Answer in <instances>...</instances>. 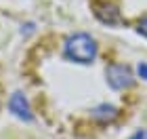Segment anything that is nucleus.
Segmentation results:
<instances>
[{
  "label": "nucleus",
  "instance_id": "20e7f679",
  "mask_svg": "<svg viewBox=\"0 0 147 139\" xmlns=\"http://www.w3.org/2000/svg\"><path fill=\"white\" fill-rule=\"evenodd\" d=\"M95 13H97V17L107 25L120 23V11H118V6L111 4V2H99L95 6Z\"/></svg>",
  "mask_w": 147,
  "mask_h": 139
},
{
  "label": "nucleus",
  "instance_id": "0eeeda50",
  "mask_svg": "<svg viewBox=\"0 0 147 139\" xmlns=\"http://www.w3.org/2000/svg\"><path fill=\"white\" fill-rule=\"evenodd\" d=\"M128 139H147V129H139L135 135H130Z\"/></svg>",
  "mask_w": 147,
  "mask_h": 139
},
{
  "label": "nucleus",
  "instance_id": "7ed1b4c3",
  "mask_svg": "<svg viewBox=\"0 0 147 139\" xmlns=\"http://www.w3.org/2000/svg\"><path fill=\"white\" fill-rule=\"evenodd\" d=\"M9 110L17 118H21V120H32V108H30V103H28V99H25L23 93H13L11 95Z\"/></svg>",
  "mask_w": 147,
  "mask_h": 139
},
{
  "label": "nucleus",
  "instance_id": "f03ea898",
  "mask_svg": "<svg viewBox=\"0 0 147 139\" xmlns=\"http://www.w3.org/2000/svg\"><path fill=\"white\" fill-rule=\"evenodd\" d=\"M105 76H107V82L111 89H128L132 87V82H135V78H132V72L128 65H122V63H111L107 72H105Z\"/></svg>",
  "mask_w": 147,
  "mask_h": 139
},
{
  "label": "nucleus",
  "instance_id": "423d86ee",
  "mask_svg": "<svg viewBox=\"0 0 147 139\" xmlns=\"http://www.w3.org/2000/svg\"><path fill=\"white\" fill-rule=\"evenodd\" d=\"M139 34H143V36L147 38V15L139 21Z\"/></svg>",
  "mask_w": 147,
  "mask_h": 139
},
{
  "label": "nucleus",
  "instance_id": "39448f33",
  "mask_svg": "<svg viewBox=\"0 0 147 139\" xmlns=\"http://www.w3.org/2000/svg\"><path fill=\"white\" fill-rule=\"evenodd\" d=\"M118 116V110L113 108V105H107V103H103V105H99V108L92 110V118H97V120H113V118Z\"/></svg>",
  "mask_w": 147,
  "mask_h": 139
},
{
  "label": "nucleus",
  "instance_id": "6e6552de",
  "mask_svg": "<svg viewBox=\"0 0 147 139\" xmlns=\"http://www.w3.org/2000/svg\"><path fill=\"white\" fill-rule=\"evenodd\" d=\"M139 76L147 80V63H139Z\"/></svg>",
  "mask_w": 147,
  "mask_h": 139
},
{
  "label": "nucleus",
  "instance_id": "f257e3e1",
  "mask_svg": "<svg viewBox=\"0 0 147 139\" xmlns=\"http://www.w3.org/2000/svg\"><path fill=\"white\" fill-rule=\"evenodd\" d=\"M63 51H65V57L76 63H90L97 57V44L84 32H76V34L65 38Z\"/></svg>",
  "mask_w": 147,
  "mask_h": 139
}]
</instances>
